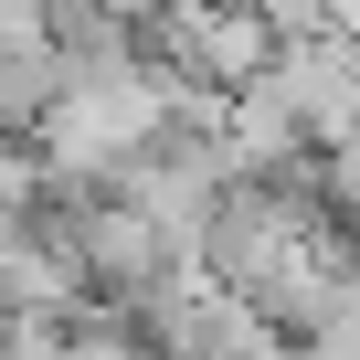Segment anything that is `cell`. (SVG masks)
Returning a JSON list of instances; mask_svg holds the SVG:
<instances>
[{
    "instance_id": "1",
    "label": "cell",
    "mask_w": 360,
    "mask_h": 360,
    "mask_svg": "<svg viewBox=\"0 0 360 360\" xmlns=\"http://www.w3.org/2000/svg\"><path fill=\"white\" fill-rule=\"evenodd\" d=\"M169 138V64L159 53H127V64H75L64 106L43 117V148L64 180H106L127 148Z\"/></svg>"
},
{
    "instance_id": "2",
    "label": "cell",
    "mask_w": 360,
    "mask_h": 360,
    "mask_svg": "<svg viewBox=\"0 0 360 360\" xmlns=\"http://www.w3.org/2000/svg\"><path fill=\"white\" fill-rule=\"evenodd\" d=\"M148 53L180 64V75H212V85H255L286 53V32L255 11V0H159L148 11Z\"/></svg>"
},
{
    "instance_id": "3",
    "label": "cell",
    "mask_w": 360,
    "mask_h": 360,
    "mask_svg": "<svg viewBox=\"0 0 360 360\" xmlns=\"http://www.w3.org/2000/svg\"><path fill=\"white\" fill-rule=\"evenodd\" d=\"M265 85L307 117V138H318V148H328V138H349V127H360V32L339 22V32L286 43V53L265 64Z\"/></svg>"
},
{
    "instance_id": "4",
    "label": "cell",
    "mask_w": 360,
    "mask_h": 360,
    "mask_svg": "<svg viewBox=\"0 0 360 360\" xmlns=\"http://www.w3.org/2000/svg\"><path fill=\"white\" fill-rule=\"evenodd\" d=\"M223 169H297V159H318V138H307V117L255 75V85H233V117H223Z\"/></svg>"
},
{
    "instance_id": "5",
    "label": "cell",
    "mask_w": 360,
    "mask_h": 360,
    "mask_svg": "<svg viewBox=\"0 0 360 360\" xmlns=\"http://www.w3.org/2000/svg\"><path fill=\"white\" fill-rule=\"evenodd\" d=\"M64 85H75L64 43H22V53H0V127H32V138H43V117L64 106Z\"/></svg>"
},
{
    "instance_id": "6",
    "label": "cell",
    "mask_w": 360,
    "mask_h": 360,
    "mask_svg": "<svg viewBox=\"0 0 360 360\" xmlns=\"http://www.w3.org/2000/svg\"><path fill=\"white\" fill-rule=\"evenodd\" d=\"M307 349H318V360H360V297H349V307H328V318L307 328Z\"/></svg>"
},
{
    "instance_id": "7",
    "label": "cell",
    "mask_w": 360,
    "mask_h": 360,
    "mask_svg": "<svg viewBox=\"0 0 360 360\" xmlns=\"http://www.w3.org/2000/svg\"><path fill=\"white\" fill-rule=\"evenodd\" d=\"M22 43H53V11L43 0H0V53H22Z\"/></svg>"
},
{
    "instance_id": "8",
    "label": "cell",
    "mask_w": 360,
    "mask_h": 360,
    "mask_svg": "<svg viewBox=\"0 0 360 360\" xmlns=\"http://www.w3.org/2000/svg\"><path fill=\"white\" fill-rule=\"evenodd\" d=\"M328 191H339V212H360V127L328 138Z\"/></svg>"
},
{
    "instance_id": "9",
    "label": "cell",
    "mask_w": 360,
    "mask_h": 360,
    "mask_svg": "<svg viewBox=\"0 0 360 360\" xmlns=\"http://www.w3.org/2000/svg\"><path fill=\"white\" fill-rule=\"evenodd\" d=\"M349 32H360V0H349Z\"/></svg>"
}]
</instances>
